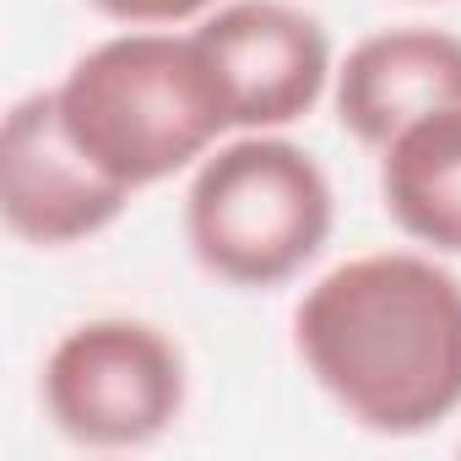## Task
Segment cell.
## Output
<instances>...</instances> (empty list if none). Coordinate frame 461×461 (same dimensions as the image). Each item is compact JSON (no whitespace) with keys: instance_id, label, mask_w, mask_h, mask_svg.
Returning a JSON list of instances; mask_svg holds the SVG:
<instances>
[{"instance_id":"cell-1","label":"cell","mask_w":461,"mask_h":461,"mask_svg":"<svg viewBox=\"0 0 461 461\" xmlns=\"http://www.w3.org/2000/svg\"><path fill=\"white\" fill-rule=\"evenodd\" d=\"M304 375L369 434L412 439L461 412V277L434 250H364L294 310Z\"/></svg>"},{"instance_id":"cell-2","label":"cell","mask_w":461,"mask_h":461,"mask_svg":"<svg viewBox=\"0 0 461 461\" xmlns=\"http://www.w3.org/2000/svg\"><path fill=\"white\" fill-rule=\"evenodd\" d=\"M55 104L66 136L125 190L195 168L234 131L195 33L179 39L168 28H125L77 55Z\"/></svg>"},{"instance_id":"cell-3","label":"cell","mask_w":461,"mask_h":461,"mask_svg":"<svg viewBox=\"0 0 461 461\" xmlns=\"http://www.w3.org/2000/svg\"><path fill=\"white\" fill-rule=\"evenodd\" d=\"M337 195L315 152L283 131H234L217 141L185 190V245L228 288H283L331 240Z\"/></svg>"},{"instance_id":"cell-4","label":"cell","mask_w":461,"mask_h":461,"mask_svg":"<svg viewBox=\"0 0 461 461\" xmlns=\"http://www.w3.org/2000/svg\"><path fill=\"white\" fill-rule=\"evenodd\" d=\"M190 396L179 342L136 315H98L50 348L39 369L44 418L82 450H141L163 439Z\"/></svg>"},{"instance_id":"cell-5","label":"cell","mask_w":461,"mask_h":461,"mask_svg":"<svg viewBox=\"0 0 461 461\" xmlns=\"http://www.w3.org/2000/svg\"><path fill=\"white\" fill-rule=\"evenodd\" d=\"M195 44L222 87L234 131H288L337 82L321 17L294 0H222L201 17Z\"/></svg>"},{"instance_id":"cell-6","label":"cell","mask_w":461,"mask_h":461,"mask_svg":"<svg viewBox=\"0 0 461 461\" xmlns=\"http://www.w3.org/2000/svg\"><path fill=\"white\" fill-rule=\"evenodd\" d=\"M136 190L109 179L71 136L50 93L12 104L0 131V217L33 250H71L120 222Z\"/></svg>"},{"instance_id":"cell-7","label":"cell","mask_w":461,"mask_h":461,"mask_svg":"<svg viewBox=\"0 0 461 461\" xmlns=\"http://www.w3.org/2000/svg\"><path fill=\"white\" fill-rule=\"evenodd\" d=\"M331 104L358 147H385L434 109L461 104V33L445 28H380L337 60Z\"/></svg>"},{"instance_id":"cell-8","label":"cell","mask_w":461,"mask_h":461,"mask_svg":"<svg viewBox=\"0 0 461 461\" xmlns=\"http://www.w3.org/2000/svg\"><path fill=\"white\" fill-rule=\"evenodd\" d=\"M380 206L434 256H461V104L423 114L380 147Z\"/></svg>"},{"instance_id":"cell-9","label":"cell","mask_w":461,"mask_h":461,"mask_svg":"<svg viewBox=\"0 0 461 461\" xmlns=\"http://www.w3.org/2000/svg\"><path fill=\"white\" fill-rule=\"evenodd\" d=\"M87 6L120 28H179V23H201L222 0H87Z\"/></svg>"}]
</instances>
